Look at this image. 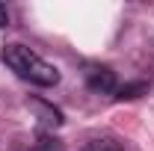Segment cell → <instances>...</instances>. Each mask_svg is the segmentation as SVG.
<instances>
[{
  "label": "cell",
  "mask_w": 154,
  "mask_h": 151,
  "mask_svg": "<svg viewBox=\"0 0 154 151\" xmlns=\"http://www.w3.org/2000/svg\"><path fill=\"white\" fill-rule=\"evenodd\" d=\"M3 62H6L21 80H30V83H36V86H57L59 83L57 65L45 62L38 54H33L30 48H24L18 42L3 48Z\"/></svg>",
  "instance_id": "cell-1"
},
{
  "label": "cell",
  "mask_w": 154,
  "mask_h": 151,
  "mask_svg": "<svg viewBox=\"0 0 154 151\" xmlns=\"http://www.w3.org/2000/svg\"><path fill=\"white\" fill-rule=\"evenodd\" d=\"M86 83H89V89H95L101 95L116 92V74L104 65H89L86 68Z\"/></svg>",
  "instance_id": "cell-2"
},
{
  "label": "cell",
  "mask_w": 154,
  "mask_h": 151,
  "mask_svg": "<svg viewBox=\"0 0 154 151\" xmlns=\"http://www.w3.org/2000/svg\"><path fill=\"white\" fill-rule=\"evenodd\" d=\"M80 151H125L122 148V142H116L110 136H104V139H92V142H86Z\"/></svg>",
  "instance_id": "cell-3"
},
{
  "label": "cell",
  "mask_w": 154,
  "mask_h": 151,
  "mask_svg": "<svg viewBox=\"0 0 154 151\" xmlns=\"http://www.w3.org/2000/svg\"><path fill=\"white\" fill-rule=\"evenodd\" d=\"M3 27H9V9L0 3V30H3Z\"/></svg>",
  "instance_id": "cell-4"
}]
</instances>
